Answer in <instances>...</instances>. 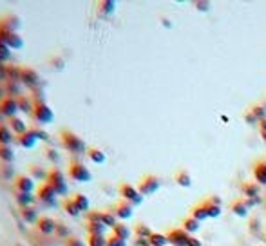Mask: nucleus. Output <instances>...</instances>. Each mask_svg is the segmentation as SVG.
<instances>
[{"instance_id":"9d476101","label":"nucleus","mask_w":266,"mask_h":246,"mask_svg":"<svg viewBox=\"0 0 266 246\" xmlns=\"http://www.w3.org/2000/svg\"><path fill=\"white\" fill-rule=\"evenodd\" d=\"M20 112V107H18V100L13 96H7L6 100L0 102V114L6 116L7 120H11Z\"/></svg>"},{"instance_id":"37998d69","label":"nucleus","mask_w":266,"mask_h":246,"mask_svg":"<svg viewBox=\"0 0 266 246\" xmlns=\"http://www.w3.org/2000/svg\"><path fill=\"white\" fill-rule=\"evenodd\" d=\"M7 80V63H0V82Z\"/></svg>"},{"instance_id":"4be33fe9","label":"nucleus","mask_w":266,"mask_h":246,"mask_svg":"<svg viewBox=\"0 0 266 246\" xmlns=\"http://www.w3.org/2000/svg\"><path fill=\"white\" fill-rule=\"evenodd\" d=\"M0 161L4 163H11L15 161V150L9 145H0Z\"/></svg>"},{"instance_id":"4468645a","label":"nucleus","mask_w":266,"mask_h":246,"mask_svg":"<svg viewBox=\"0 0 266 246\" xmlns=\"http://www.w3.org/2000/svg\"><path fill=\"white\" fill-rule=\"evenodd\" d=\"M35 226L42 235H51V234H54V232H56L58 224L54 223V219L49 218V216H40Z\"/></svg>"},{"instance_id":"bb28decb","label":"nucleus","mask_w":266,"mask_h":246,"mask_svg":"<svg viewBox=\"0 0 266 246\" xmlns=\"http://www.w3.org/2000/svg\"><path fill=\"white\" fill-rule=\"evenodd\" d=\"M112 234L127 241L129 237H131V228H129V226H127L125 223H122V221H120V223H118V224L114 226V228H112Z\"/></svg>"},{"instance_id":"f8f14e48","label":"nucleus","mask_w":266,"mask_h":246,"mask_svg":"<svg viewBox=\"0 0 266 246\" xmlns=\"http://www.w3.org/2000/svg\"><path fill=\"white\" fill-rule=\"evenodd\" d=\"M112 214H114L120 221H127V219L133 218L134 206L131 205V203H127V201L122 199V201H118V203L114 205V208H112Z\"/></svg>"},{"instance_id":"6e6552de","label":"nucleus","mask_w":266,"mask_h":246,"mask_svg":"<svg viewBox=\"0 0 266 246\" xmlns=\"http://www.w3.org/2000/svg\"><path fill=\"white\" fill-rule=\"evenodd\" d=\"M13 189L20 192V194H33L35 190V179L29 174H17L13 179Z\"/></svg>"},{"instance_id":"c9c22d12","label":"nucleus","mask_w":266,"mask_h":246,"mask_svg":"<svg viewBox=\"0 0 266 246\" xmlns=\"http://www.w3.org/2000/svg\"><path fill=\"white\" fill-rule=\"evenodd\" d=\"M114 9H116V2H112V0L100 2L98 4V11L104 13V15H110V13H114Z\"/></svg>"},{"instance_id":"393cba45","label":"nucleus","mask_w":266,"mask_h":246,"mask_svg":"<svg viewBox=\"0 0 266 246\" xmlns=\"http://www.w3.org/2000/svg\"><path fill=\"white\" fill-rule=\"evenodd\" d=\"M174 179H176V183L181 185V187H190L192 185V176L186 170H178L176 176H174Z\"/></svg>"},{"instance_id":"a18cd8bd","label":"nucleus","mask_w":266,"mask_h":246,"mask_svg":"<svg viewBox=\"0 0 266 246\" xmlns=\"http://www.w3.org/2000/svg\"><path fill=\"white\" fill-rule=\"evenodd\" d=\"M6 89H4V87L0 85V102H2V100H6Z\"/></svg>"},{"instance_id":"f704fd0d","label":"nucleus","mask_w":266,"mask_h":246,"mask_svg":"<svg viewBox=\"0 0 266 246\" xmlns=\"http://www.w3.org/2000/svg\"><path fill=\"white\" fill-rule=\"evenodd\" d=\"M232 210L234 214H238V216H246V210H248V205L243 203V199H238L232 203Z\"/></svg>"},{"instance_id":"6ab92c4d","label":"nucleus","mask_w":266,"mask_h":246,"mask_svg":"<svg viewBox=\"0 0 266 246\" xmlns=\"http://www.w3.org/2000/svg\"><path fill=\"white\" fill-rule=\"evenodd\" d=\"M62 208H64L65 214H69L71 218H80L81 212L78 210V206L75 205V201L71 199V197H64V201H62Z\"/></svg>"},{"instance_id":"a19ab883","label":"nucleus","mask_w":266,"mask_h":246,"mask_svg":"<svg viewBox=\"0 0 266 246\" xmlns=\"http://www.w3.org/2000/svg\"><path fill=\"white\" fill-rule=\"evenodd\" d=\"M107 246H127V241L118 237V235L114 234H110L109 237H107Z\"/></svg>"},{"instance_id":"2eb2a0df","label":"nucleus","mask_w":266,"mask_h":246,"mask_svg":"<svg viewBox=\"0 0 266 246\" xmlns=\"http://www.w3.org/2000/svg\"><path fill=\"white\" fill-rule=\"evenodd\" d=\"M7 127H9L13 134H17V136H22V134H26V132L29 131L27 123H26L22 118H18V116H15V118H11V120L7 121Z\"/></svg>"},{"instance_id":"9b49d317","label":"nucleus","mask_w":266,"mask_h":246,"mask_svg":"<svg viewBox=\"0 0 266 246\" xmlns=\"http://www.w3.org/2000/svg\"><path fill=\"white\" fill-rule=\"evenodd\" d=\"M20 83H24L29 89H35V87L40 85V75L36 73L35 69L31 67H22V73H20Z\"/></svg>"},{"instance_id":"20e7f679","label":"nucleus","mask_w":266,"mask_h":246,"mask_svg":"<svg viewBox=\"0 0 266 246\" xmlns=\"http://www.w3.org/2000/svg\"><path fill=\"white\" fill-rule=\"evenodd\" d=\"M67 174H69V178L76 183H91L93 181V174L91 170L87 168L81 161H69V166H67Z\"/></svg>"},{"instance_id":"c756f323","label":"nucleus","mask_w":266,"mask_h":246,"mask_svg":"<svg viewBox=\"0 0 266 246\" xmlns=\"http://www.w3.org/2000/svg\"><path fill=\"white\" fill-rule=\"evenodd\" d=\"M22 218L27 221V223H35L36 224V221H38V214H36V210L33 208V206H27V208H22Z\"/></svg>"},{"instance_id":"4c0bfd02","label":"nucleus","mask_w":266,"mask_h":246,"mask_svg":"<svg viewBox=\"0 0 266 246\" xmlns=\"http://www.w3.org/2000/svg\"><path fill=\"white\" fill-rule=\"evenodd\" d=\"M197 228H199V221H196L194 218H188L183 221V230H185L186 234L188 232H196Z\"/></svg>"},{"instance_id":"a878e982","label":"nucleus","mask_w":266,"mask_h":246,"mask_svg":"<svg viewBox=\"0 0 266 246\" xmlns=\"http://www.w3.org/2000/svg\"><path fill=\"white\" fill-rule=\"evenodd\" d=\"M254 178L261 185H266V163H257L254 166Z\"/></svg>"},{"instance_id":"412c9836","label":"nucleus","mask_w":266,"mask_h":246,"mask_svg":"<svg viewBox=\"0 0 266 246\" xmlns=\"http://www.w3.org/2000/svg\"><path fill=\"white\" fill-rule=\"evenodd\" d=\"M36 201V195L33 194H20L17 192V203L20 205V208H27V206H33Z\"/></svg>"},{"instance_id":"e433bc0d","label":"nucleus","mask_w":266,"mask_h":246,"mask_svg":"<svg viewBox=\"0 0 266 246\" xmlns=\"http://www.w3.org/2000/svg\"><path fill=\"white\" fill-rule=\"evenodd\" d=\"M192 218L196 219V221H205V219L209 218V212H207V208H205V205L203 206H196L194 210H192Z\"/></svg>"},{"instance_id":"ea45409f","label":"nucleus","mask_w":266,"mask_h":246,"mask_svg":"<svg viewBox=\"0 0 266 246\" xmlns=\"http://www.w3.org/2000/svg\"><path fill=\"white\" fill-rule=\"evenodd\" d=\"M11 49L7 46H4V44H0V63H9V60H11Z\"/></svg>"},{"instance_id":"0eeeda50","label":"nucleus","mask_w":266,"mask_h":246,"mask_svg":"<svg viewBox=\"0 0 266 246\" xmlns=\"http://www.w3.org/2000/svg\"><path fill=\"white\" fill-rule=\"evenodd\" d=\"M160 187H161V181H160V178L154 176V174H147V176H143L138 183V190L141 195H152L154 192H158Z\"/></svg>"},{"instance_id":"39448f33","label":"nucleus","mask_w":266,"mask_h":246,"mask_svg":"<svg viewBox=\"0 0 266 246\" xmlns=\"http://www.w3.org/2000/svg\"><path fill=\"white\" fill-rule=\"evenodd\" d=\"M33 118L38 125H49L54 120V112L44 100H35V109H33Z\"/></svg>"},{"instance_id":"b1692460","label":"nucleus","mask_w":266,"mask_h":246,"mask_svg":"<svg viewBox=\"0 0 266 246\" xmlns=\"http://www.w3.org/2000/svg\"><path fill=\"white\" fill-rule=\"evenodd\" d=\"M105 228H107V226H105L102 221H87V232H89V234L104 235Z\"/></svg>"},{"instance_id":"1a4fd4ad","label":"nucleus","mask_w":266,"mask_h":246,"mask_svg":"<svg viewBox=\"0 0 266 246\" xmlns=\"http://www.w3.org/2000/svg\"><path fill=\"white\" fill-rule=\"evenodd\" d=\"M56 192L49 187L47 183H42L38 189H36V201H40L42 205L46 206H53L56 205Z\"/></svg>"},{"instance_id":"79ce46f5","label":"nucleus","mask_w":266,"mask_h":246,"mask_svg":"<svg viewBox=\"0 0 266 246\" xmlns=\"http://www.w3.org/2000/svg\"><path fill=\"white\" fill-rule=\"evenodd\" d=\"M65 246H85V243L76 235H67L65 237Z\"/></svg>"},{"instance_id":"f257e3e1","label":"nucleus","mask_w":266,"mask_h":246,"mask_svg":"<svg viewBox=\"0 0 266 246\" xmlns=\"http://www.w3.org/2000/svg\"><path fill=\"white\" fill-rule=\"evenodd\" d=\"M58 137H60V141H62V145H64V149L67 150V152H71V154H75V156L87 154L89 145H87L85 141H83V137L78 136L76 132L69 131V129H62L60 134H58Z\"/></svg>"},{"instance_id":"c85d7f7f","label":"nucleus","mask_w":266,"mask_h":246,"mask_svg":"<svg viewBox=\"0 0 266 246\" xmlns=\"http://www.w3.org/2000/svg\"><path fill=\"white\" fill-rule=\"evenodd\" d=\"M20 73H22V67L13 65V63H7V80L20 82Z\"/></svg>"},{"instance_id":"dca6fc26","label":"nucleus","mask_w":266,"mask_h":246,"mask_svg":"<svg viewBox=\"0 0 266 246\" xmlns=\"http://www.w3.org/2000/svg\"><path fill=\"white\" fill-rule=\"evenodd\" d=\"M71 199L75 201V205L78 206V210H80L81 214H89L91 210V201H89V197L87 195H83V194H80V192H76V194H73L71 195Z\"/></svg>"},{"instance_id":"f03ea898","label":"nucleus","mask_w":266,"mask_h":246,"mask_svg":"<svg viewBox=\"0 0 266 246\" xmlns=\"http://www.w3.org/2000/svg\"><path fill=\"white\" fill-rule=\"evenodd\" d=\"M0 44L7 46L11 51H20L24 47L22 36H20L15 29L9 27L4 18H0Z\"/></svg>"},{"instance_id":"2f4dec72","label":"nucleus","mask_w":266,"mask_h":246,"mask_svg":"<svg viewBox=\"0 0 266 246\" xmlns=\"http://www.w3.org/2000/svg\"><path fill=\"white\" fill-rule=\"evenodd\" d=\"M205 208L209 212V218H217L221 214V205H214V199L205 201Z\"/></svg>"},{"instance_id":"cd10ccee","label":"nucleus","mask_w":266,"mask_h":246,"mask_svg":"<svg viewBox=\"0 0 266 246\" xmlns=\"http://www.w3.org/2000/svg\"><path fill=\"white\" fill-rule=\"evenodd\" d=\"M100 219H102V223H104L105 226H110V228H114L116 224L120 223L118 218H116L112 212H100Z\"/></svg>"},{"instance_id":"58836bf2","label":"nucleus","mask_w":266,"mask_h":246,"mask_svg":"<svg viewBox=\"0 0 266 246\" xmlns=\"http://www.w3.org/2000/svg\"><path fill=\"white\" fill-rule=\"evenodd\" d=\"M136 235H138L139 239H149V237L152 235V232L147 228L143 223H138L136 224Z\"/></svg>"},{"instance_id":"a211bd4d","label":"nucleus","mask_w":266,"mask_h":246,"mask_svg":"<svg viewBox=\"0 0 266 246\" xmlns=\"http://www.w3.org/2000/svg\"><path fill=\"white\" fill-rule=\"evenodd\" d=\"M17 141L22 149H33V147L38 143V139L31 134V131H27L26 134H22V136H17Z\"/></svg>"},{"instance_id":"423d86ee","label":"nucleus","mask_w":266,"mask_h":246,"mask_svg":"<svg viewBox=\"0 0 266 246\" xmlns=\"http://www.w3.org/2000/svg\"><path fill=\"white\" fill-rule=\"evenodd\" d=\"M118 192H120L123 201L131 203L133 206H138L143 203V195L139 194L138 187H134V185H131V183H122L118 187Z\"/></svg>"},{"instance_id":"49530a36","label":"nucleus","mask_w":266,"mask_h":246,"mask_svg":"<svg viewBox=\"0 0 266 246\" xmlns=\"http://www.w3.org/2000/svg\"><path fill=\"white\" fill-rule=\"evenodd\" d=\"M188 246H201V245H199L196 239H192V237H190V241H188Z\"/></svg>"},{"instance_id":"c03bdc74","label":"nucleus","mask_w":266,"mask_h":246,"mask_svg":"<svg viewBox=\"0 0 266 246\" xmlns=\"http://www.w3.org/2000/svg\"><path fill=\"white\" fill-rule=\"evenodd\" d=\"M47 152H49V154H47V156H49V158H51V160H58V154H56V150L49 149V150H47Z\"/></svg>"},{"instance_id":"473e14b6","label":"nucleus","mask_w":266,"mask_h":246,"mask_svg":"<svg viewBox=\"0 0 266 246\" xmlns=\"http://www.w3.org/2000/svg\"><path fill=\"white\" fill-rule=\"evenodd\" d=\"M29 131H31V134H33L38 141H49V139H51L49 132H46L44 129H38V127H29Z\"/></svg>"},{"instance_id":"7c9ffc66","label":"nucleus","mask_w":266,"mask_h":246,"mask_svg":"<svg viewBox=\"0 0 266 246\" xmlns=\"http://www.w3.org/2000/svg\"><path fill=\"white\" fill-rule=\"evenodd\" d=\"M87 246H107V237H105V235L89 234V239H87Z\"/></svg>"},{"instance_id":"ddd939ff","label":"nucleus","mask_w":266,"mask_h":246,"mask_svg":"<svg viewBox=\"0 0 266 246\" xmlns=\"http://www.w3.org/2000/svg\"><path fill=\"white\" fill-rule=\"evenodd\" d=\"M167 239H168V243L174 246H188L190 235L186 234L183 228H174L167 234Z\"/></svg>"},{"instance_id":"7ed1b4c3","label":"nucleus","mask_w":266,"mask_h":246,"mask_svg":"<svg viewBox=\"0 0 266 246\" xmlns=\"http://www.w3.org/2000/svg\"><path fill=\"white\" fill-rule=\"evenodd\" d=\"M44 183H47L51 187L56 195H67L69 194V185H67V179H65V174L60 168H51L47 170V178Z\"/></svg>"},{"instance_id":"f3484780","label":"nucleus","mask_w":266,"mask_h":246,"mask_svg":"<svg viewBox=\"0 0 266 246\" xmlns=\"http://www.w3.org/2000/svg\"><path fill=\"white\" fill-rule=\"evenodd\" d=\"M87 158L93 161V163H96V165H102V163H105V152L100 147H94V145H89V149H87Z\"/></svg>"},{"instance_id":"aec40b11","label":"nucleus","mask_w":266,"mask_h":246,"mask_svg":"<svg viewBox=\"0 0 266 246\" xmlns=\"http://www.w3.org/2000/svg\"><path fill=\"white\" fill-rule=\"evenodd\" d=\"M13 141H15V136H13L11 129L4 125V123H0V145H9L11 147Z\"/></svg>"},{"instance_id":"72a5a7b5","label":"nucleus","mask_w":266,"mask_h":246,"mask_svg":"<svg viewBox=\"0 0 266 246\" xmlns=\"http://www.w3.org/2000/svg\"><path fill=\"white\" fill-rule=\"evenodd\" d=\"M168 243L167 235L163 234H152L151 237H149V245L151 246H165Z\"/></svg>"},{"instance_id":"5701e85b","label":"nucleus","mask_w":266,"mask_h":246,"mask_svg":"<svg viewBox=\"0 0 266 246\" xmlns=\"http://www.w3.org/2000/svg\"><path fill=\"white\" fill-rule=\"evenodd\" d=\"M18 100V107H20V112H26V114H33V109H35V102H31L29 98L20 96Z\"/></svg>"}]
</instances>
